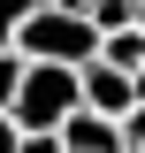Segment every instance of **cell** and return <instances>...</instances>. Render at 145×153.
<instances>
[{
    "mask_svg": "<svg viewBox=\"0 0 145 153\" xmlns=\"http://www.w3.org/2000/svg\"><path fill=\"white\" fill-rule=\"evenodd\" d=\"M138 31H145V8H138Z\"/></svg>",
    "mask_w": 145,
    "mask_h": 153,
    "instance_id": "cell-14",
    "label": "cell"
},
{
    "mask_svg": "<svg viewBox=\"0 0 145 153\" xmlns=\"http://www.w3.org/2000/svg\"><path fill=\"white\" fill-rule=\"evenodd\" d=\"M122 146H130V153H145V100L122 115Z\"/></svg>",
    "mask_w": 145,
    "mask_h": 153,
    "instance_id": "cell-9",
    "label": "cell"
},
{
    "mask_svg": "<svg viewBox=\"0 0 145 153\" xmlns=\"http://www.w3.org/2000/svg\"><path fill=\"white\" fill-rule=\"evenodd\" d=\"M23 153H61V130H23Z\"/></svg>",
    "mask_w": 145,
    "mask_h": 153,
    "instance_id": "cell-10",
    "label": "cell"
},
{
    "mask_svg": "<svg viewBox=\"0 0 145 153\" xmlns=\"http://www.w3.org/2000/svg\"><path fill=\"white\" fill-rule=\"evenodd\" d=\"M84 107L122 123V115L138 107V76H130V69H115V61H84Z\"/></svg>",
    "mask_w": 145,
    "mask_h": 153,
    "instance_id": "cell-3",
    "label": "cell"
},
{
    "mask_svg": "<svg viewBox=\"0 0 145 153\" xmlns=\"http://www.w3.org/2000/svg\"><path fill=\"white\" fill-rule=\"evenodd\" d=\"M84 107V69H61V61H31V76H23L16 92V130H61L69 115Z\"/></svg>",
    "mask_w": 145,
    "mask_h": 153,
    "instance_id": "cell-2",
    "label": "cell"
},
{
    "mask_svg": "<svg viewBox=\"0 0 145 153\" xmlns=\"http://www.w3.org/2000/svg\"><path fill=\"white\" fill-rule=\"evenodd\" d=\"M0 153H23V130H16V115L0 107Z\"/></svg>",
    "mask_w": 145,
    "mask_h": 153,
    "instance_id": "cell-11",
    "label": "cell"
},
{
    "mask_svg": "<svg viewBox=\"0 0 145 153\" xmlns=\"http://www.w3.org/2000/svg\"><path fill=\"white\" fill-rule=\"evenodd\" d=\"M61 8H92V0H61Z\"/></svg>",
    "mask_w": 145,
    "mask_h": 153,
    "instance_id": "cell-12",
    "label": "cell"
},
{
    "mask_svg": "<svg viewBox=\"0 0 145 153\" xmlns=\"http://www.w3.org/2000/svg\"><path fill=\"white\" fill-rule=\"evenodd\" d=\"M61 153H130V146H122V123H115V115L76 107L69 123H61Z\"/></svg>",
    "mask_w": 145,
    "mask_h": 153,
    "instance_id": "cell-4",
    "label": "cell"
},
{
    "mask_svg": "<svg viewBox=\"0 0 145 153\" xmlns=\"http://www.w3.org/2000/svg\"><path fill=\"white\" fill-rule=\"evenodd\" d=\"M138 8H145V0H92L84 16L99 23V38H107V31H130V23H138Z\"/></svg>",
    "mask_w": 145,
    "mask_h": 153,
    "instance_id": "cell-6",
    "label": "cell"
},
{
    "mask_svg": "<svg viewBox=\"0 0 145 153\" xmlns=\"http://www.w3.org/2000/svg\"><path fill=\"white\" fill-rule=\"evenodd\" d=\"M38 8H46V0H0V46H16V31L38 16Z\"/></svg>",
    "mask_w": 145,
    "mask_h": 153,
    "instance_id": "cell-8",
    "label": "cell"
},
{
    "mask_svg": "<svg viewBox=\"0 0 145 153\" xmlns=\"http://www.w3.org/2000/svg\"><path fill=\"white\" fill-rule=\"evenodd\" d=\"M23 76H31V54H16V46H0V107H16Z\"/></svg>",
    "mask_w": 145,
    "mask_h": 153,
    "instance_id": "cell-7",
    "label": "cell"
},
{
    "mask_svg": "<svg viewBox=\"0 0 145 153\" xmlns=\"http://www.w3.org/2000/svg\"><path fill=\"white\" fill-rule=\"evenodd\" d=\"M99 61H115V69L138 76L145 69V31H138V23H130V31H107V38H99Z\"/></svg>",
    "mask_w": 145,
    "mask_h": 153,
    "instance_id": "cell-5",
    "label": "cell"
},
{
    "mask_svg": "<svg viewBox=\"0 0 145 153\" xmlns=\"http://www.w3.org/2000/svg\"><path fill=\"white\" fill-rule=\"evenodd\" d=\"M16 54H31V61H61V69H84V61H99V23H92L84 8L46 0V8L16 31Z\"/></svg>",
    "mask_w": 145,
    "mask_h": 153,
    "instance_id": "cell-1",
    "label": "cell"
},
{
    "mask_svg": "<svg viewBox=\"0 0 145 153\" xmlns=\"http://www.w3.org/2000/svg\"><path fill=\"white\" fill-rule=\"evenodd\" d=\"M138 100H145V69H138Z\"/></svg>",
    "mask_w": 145,
    "mask_h": 153,
    "instance_id": "cell-13",
    "label": "cell"
}]
</instances>
